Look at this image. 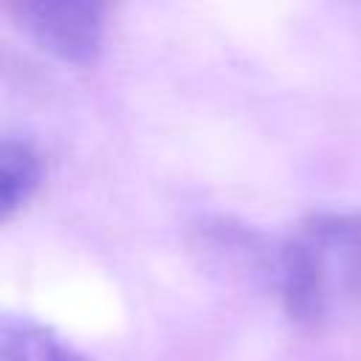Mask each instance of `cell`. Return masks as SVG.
<instances>
[{
    "label": "cell",
    "instance_id": "7a4b0ae2",
    "mask_svg": "<svg viewBox=\"0 0 361 361\" xmlns=\"http://www.w3.org/2000/svg\"><path fill=\"white\" fill-rule=\"evenodd\" d=\"M14 14L23 31L62 62H93L104 34V6L82 0H34L17 3Z\"/></svg>",
    "mask_w": 361,
    "mask_h": 361
},
{
    "label": "cell",
    "instance_id": "6da1fadb",
    "mask_svg": "<svg viewBox=\"0 0 361 361\" xmlns=\"http://www.w3.org/2000/svg\"><path fill=\"white\" fill-rule=\"evenodd\" d=\"M285 313L319 327L361 299V212L322 209L302 217L271 257Z\"/></svg>",
    "mask_w": 361,
    "mask_h": 361
},
{
    "label": "cell",
    "instance_id": "277c9868",
    "mask_svg": "<svg viewBox=\"0 0 361 361\" xmlns=\"http://www.w3.org/2000/svg\"><path fill=\"white\" fill-rule=\"evenodd\" d=\"M42 183V155L28 138L6 135L0 144V217L11 220Z\"/></svg>",
    "mask_w": 361,
    "mask_h": 361
},
{
    "label": "cell",
    "instance_id": "3957f363",
    "mask_svg": "<svg viewBox=\"0 0 361 361\" xmlns=\"http://www.w3.org/2000/svg\"><path fill=\"white\" fill-rule=\"evenodd\" d=\"M0 361H90L68 338L28 316H6L0 324Z\"/></svg>",
    "mask_w": 361,
    "mask_h": 361
}]
</instances>
